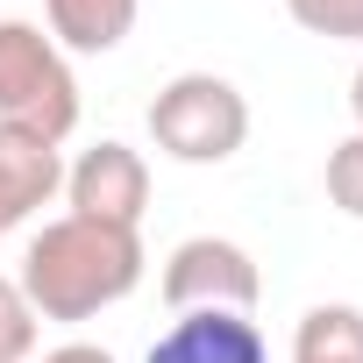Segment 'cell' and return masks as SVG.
<instances>
[{
    "instance_id": "obj_5",
    "label": "cell",
    "mask_w": 363,
    "mask_h": 363,
    "mask_svg": "<svg viewBox=\"0 0 363 363\" xmlns=\"http://www.w3.org/2000/svg\"><path fill=\"white\" fill-rule=\"evenodd\" d=\"M65 200L86 221L143 228V207H150V164H143V150H128L121 135H100L93 150H79L65 164Z\"/></svg>"
},
{
    "instance_id": "obj_4",
    "label": "cell",
    "mask_w": 363,
    "mask_h": 363,
    "mask_svg": "<svg viewBox=\"0 0 363 363\" xmlns=\"http://www.w3.org/2000/svg\"><path fill=\"white\" fill-rule=\"evenodd\" d=\"M164 306L171 313H257L264 299V271L242 242L228 235H186L171 257H164V278H157Z\"/></svg>"
},
{
    "instance_id": "obj_7",
    "label": "cell",
    "mask_w": 363,
    "mask_h": 363,
    "mask_svg": "<svg viewBox=\"0 0 363 363\" xmlns=\"http://www.w3.org/2000/svg\"><path fill=\"white\" fill-rule=\"evenodd\" d=\"M57 193H65V150L0 121V235L22 228L29 214H43Z\"/></svg>"
},
{
    "instance_id": "obj_10",
    "label": "cell",
    "mask_w": 363,
    "mask_h": 363,
    "mask_svg": "<svg viewBox=\"0 0 363 363\" xmlns=\"http://www.w3.org/2000/svg\"><path fill=\"white\" fill-rule=\"evenodd\" d=\"M320 186H328V207L363 221V135H342L328 150V171H320Z\"/></svg>"
},
{
    "instance_id": "obj_11",
    "label": "cell",
    "mask_w": 363,
    "mask_h": 363,
    "mask_svg": "<svg viewBox=\"0 0 363 363\" xmlns=\"http://www.w3.org/2000/svg\"><path fill=\"white\" fill-rule=\"evenodd\" d=\"M36 342H43L36 306L22 299V285H15V278H0V363H29V356H36Z\"/></svg>"
},
{
    "instance_id": "obj_6",
    "label": "cell",
    "mask_w": 363,
    "mask_h": 363,
    "mask_svg": "<svg viewBox=\"0 0 363 363\" xmlns=\"http://www.w3.org/2000/svg\"><path fill=\"white\" fill-rule=\"evenodd\" d=\"M143 363H271V342L250 313H171Z\"/></svg>"
},
{
    "instance_id": "obj_2",
    "label": "cell",
    "mask_w": 363,
    "mask_h": 363,
    "mask_svg": "<svg viewBox=\"0 0 363 363\" xmlns=\"http://www.w3.org/2000/svg\"><path fill=\"white\" fill-rule=\"evenodd\" d=\"M0 121L29 128L43 143H65L79 128V79L72 57L57 50V36L43 22L8 15L0 22Z\"/></svg>"
},
{
    "instance_id": "obj_14",
    "label": "cell",
    "mask_w": 363,
    "mask_h": 363,
    "mask_svg": "<svg viewBox=\"0 0 363 363\" xmlns=\"http://www.w3.org/2000/svg\"><path fill=\"white\" fill-rule=\"evenodd\" d=\"M349 114H356V135H363V65H356V79H349Z\"/></svg>"
},
{
    "instance_id": "obj_9",
    "label": "cell",
    "mask_w": 363,
    "mask_h": 363,
    "mask_svg": "<svg viewBox=\"0 0 363 363\" xmlns=\"http://www.w3.org/2000/svg\"><path fill=\"white\" fill-rule=\"evenodd\" d=\"M292 363H363V306L320 299L292 328Z\"/></svg>"
},
{
    "instance_id": "obj_8",
    "label": "cell",
    "mask_w": 363,
    "mask_h": 363,
    "mask_svg": "<svg viewBox=\"0 0 363 363\" xmlns=\"http://www.w3.org/2000/svg\"><path fill=\"white\" fill-rule=\"evenodd\" d=\"M135 15H143V0H43V29L57 36V50L72 57H107V50H121L128 43V29H135Z\"/></svg>"
},
{
    "instance_id": "obj_3",
    "label": "cell",
    "mask_w": 363,
    "mask_h": 363,
    "mask_svg": "<svg viewBox=\"0 0 363 363\" xmlns=\"http://www.w3.org/2000/svg\"><path fill=\"white\" fill-rule=\"evenodd\" d=\"M150 143L171 164H228L250 143V100L221 72H178L150 100Z\"/></svg>"
},
{
    "instance_id": "obj_13",
    "label": "cell",
    "mask_w": 363,
    "mask_h": 363,
    "mask_svg": "<svg viewBox=\"0 0 363 363\" xmlns=\"http://www.w3.org/2000/svg\"><path fill=\"white\" fill-rule=\"evenodd\" d=\"M29 363H114V356L93 349V342H65V349H50V356H29Z\"/></svg>"
},
{
    "instance_id": "obj_1",
    "label": "cell",
    "mask_w": 363,
    "mask_h": 363,
    "mask_svg": "<svg viewBox=\"0 0 363 363\" xmlns=\"http://www.w3.org/2000/svg\"><path fill=\"white\" fill-rule=\"evenodd\" d=\"M143 235L135 228H107L86 214H57L29 235L22 250V299L36 306V320H93L107 306H121L143 285Z\"/></svg>"
},
{
    "instance_id": "obj_12",
    "label": "cell",
    "mask_w": 363,
    "mask_h": 363,
    "mask_svg": "<svg viewBox=\"0 0 363 363\" xmlns=\"http://www.w3.org/2000/svg\"><path fill=\"white\" fill-rule=\"evenodd\" d=\"M285 15H292L306 36H328V43H363V0H285Z\"/></svg>"
}]
</instances>
